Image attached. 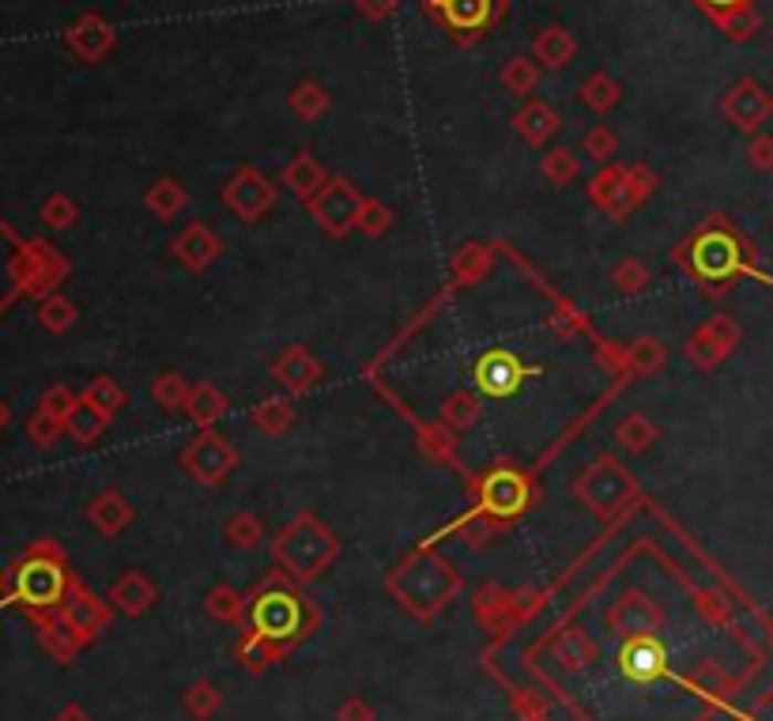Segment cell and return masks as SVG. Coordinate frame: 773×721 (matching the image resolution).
<instances>
[{"label": "cell", "instance_id": "6da1fadb", "mask_svg": "<svg viewBox=\"0 0 773 721\" xmlns=\"http://www.w3.org/2000/svg\"><path fill=\"white\" fill-rule=\"evenodd\" d=\"M676 261L694 284H702L710 295H724L735 280L762 276L754 261V245L743 239L729 219L713 216L710 223L698 227L690 239L676 250Z\"/></svg>", "mask_w": 773, "mask_h": 721}, {"label": "cell", "instance_id": "7a4b0ae2", "mask_svg": "<svg viewBox=\"0 0 773 721\" xmlns=\"http://www.w3.org/2000/svg\"><path fill=\"white\" fill-rule=\"evenodd\" d=\"M69 586H72V578H69V567H64L61 547L53 541H39L4 574V600H0V608L23 605L27 613L45 616L69 600Z\"/></svg>", "mask_w": 773, "mask_h": 721}, {"label": "cell", "instance_id": "3957f363", "mask_svg": "<svg viewBox=\"0 0 773 721\" xmlns=\"http://www.w3.org/2000/svg\"><path fill=\"white\" fill-rule=\"evenodd\" d=\"M275 555L299 578H314V571H321L336 555V536L328 529H321L310 514H302L299 522L283 529V536L275 541Z\"/></svg>", "mask_w": 773, "mask_h": 721}, {"label": "cell", "instance_id": "277c9868", "mask_svg": "<svg viewBox=\"0 0 773 721\" xmlns=\"http://www.w3.org/2000/svg\"><path fill=\"white\" fill-rule=\"evenodd\" d=\"M532 506V480L513 464H494L480 480V510L499 525L521 518Z\"/></svg>", "mask_w": 773, "mask_h": 721}, {"label": "cell", "instance_id": "5b68a950", "mask_svg": "<svg viewBox=\"0 0 773 721\" xmlns=\"http://www.w3.org/2000/svg\"><path fill=\"white\" fill-rule=\"evenodd\" d=\"M366 197L358 194L347 178H328V186L310 200V216L317 219L321 231H328L333 239H347L358 227V212H363Z\"/></svg>", "mask_w": 773, "mask_h": 721}, {"label": "cell", "instance_id": "8992f818", "mask_svg": "<svg viewBox=\"0 0 773 721\" xmlns=\"http://www.w3.org/2000/svg\"><path fill=\"white\" fill-rule=\"evenodd\" d=\"M234 464H238L234 446L216 431H200L186 450H181V469L197 483H205V488H216L219 480H227Z\"/></svg>", "mask_w": 773, "mask_h": 721}, {"label": "cell", "instance_id": "52a82bcc", "mask_svg": "<svg viewBox=\"0 0 773 721\" xmlns=\"http://www.w3.org/2000/svg\"><path fill=\"white\" fill-rule=\"evenodd\" d=\"M577 495H582L596 514H615V510H623L630 503L634 480L612 458H600L582 480H577Z\"/></svg>", "mask_w": 773, "mask_h": 721}, {"label": "cell", "instance_id": "ba28073f", "mask_svg": "<svg viewBox=\"0 0 773 721\" xmlns=\"http://www.w3.org/2000/svg\"><path fill=\"white\" fill-rule=\"evenodd\" d=\"M430 12L438 15L441 27L453 34L457 42L483 39L502 15V0H438Z\"/></svg>", "mask_w": 773, "mask_h": 721}, {"label": "cell", "instance_id": "9c48e42d", "mask_svg": "<svg viewBox=\"0 0 773 721\" xmlns=\"http://www.w3.org/2000/svg\"><path fill=\"white\" fill-rule=\"evenodd\" d=\"M302 627V600L288 589H264L253 600V631L257 638H291Z\"/></svg>", "mask_w": 773, "mask_h": 721}, {"label": "cell", "instance_id": "30bf717a", "mask_svg": "<svg viewBox=\"0 0 773 721\" xmlns=\"http://www.w3.org/2000/svg\"><path fill=\"white\" fill-rule=\"evenodd\" d=\"M735 344H740V325L729 314H713L706 325H698V333L690 336L683 352L698 370H713L735 352Z\"/></svg>", "mask_w": 773, "mask_h": 721}, {"label": "cell", "instance_id": "8fae6325", "mask_svg": "<svg viewBox=\"0 0 773 721\" xmlns=\"http://www.w3.org/2000/svg\"><path fill=\"white\" fill-rule=\"evenodd\" d=\"M275 197H280V194H275V186L261 175V170H253V167H242L223 186V205L238 219H246V223H257L261 216H269V208L275 205Z\"/></svg>", "mask_w": 773, "mask_h": 721}, {"label": "cell", "instance_id": "7c38bea8", "mask_svg": "<svg viewBox=\"0 0 773 721\" xmlns=\"http://www.w3.org/2000/svg\"><path fill=\"white\" fill-rule=\"evenodd\" d=\"M472 374H476V386H480V394H487V397H513L521 389V382L529 378V374H536V370L524 367V363L510 348H491V352H483L480 359H476Z\"/></svg>", "mask_w": 773, "mask_h": 721}, {"label": "cell", "instance_id": "4fadbf2b", "mask_svg": "<svg viewBox=\"0 0 773 721\" xmlns=\"http://www.w3.org/2000/svg\"><path fill=\"white\" fill-rule=\"evenodd\" d=\"M64 280V261L58 258V253L50 250L45 242L31 239L23 242L20 250V284H23V295H53L58 291V284Z\"/></svg>", "mask_w": 773, "mask_h": 721}, {"label": "cell", "instance_id": "5bb4252c", "mask_svg": "<svg viewBox=\"0 0 773 721\" xmlns=\"http://www.w3.org/2000/svg\"><path fill=\"white\" fill-rule=\"evenodd\" d=\"M721 109H724V117H729L735 129L754 133L773 114V95L759 84V80H740V84L724 95Z\"/></svg>", "mask_w": 773, "mask_h": 721}, {"label": "cell", "instance_id": "9a60e30c", "mask_svg": "<svg viewBox=\"0 0 773 721\" xmlns=\"http://www.w3.org/2000/svg\"><path fill=\"white\" fill-rule=\"evenodd\" d=\"M619 669H623V677L634 680V683H652V680L665 677L668 650L652 635H638L619 650Z\"/></svg>", "mask_w": 773, "mask_h": 721}, {"label": "cell", "instance_id": "2e32d148", "mask_svg": "<svg viewBox=\"0 0 773 721\" xmlns=\"http://www.w3.org/2000/svg\"><path fill=\"white\" fill-rule=\"evenodd\" d=\"M588 200H593L600 212H607L612 219H623L630 208H638L634 200V189H630V175L627 167H607L600 170L593 181H588Z\"/></svg>", "mask_w": 773, "mask_h": 721}, {"label": "cell", "instance_id": "e0dca14e", "mask_svg": "<svg viewBox=\"0 0 773 721\" xmlns=\"http://www.w3.org/2000/svg\"><path fill=\"white\" fill-rule=\"evenodd\" d=\"M219 253H223V242H219V234L211 231L208 223H189L186 231L174 239V258L186 264L189 272H205Z\"/></svg>", "mask_w": 773, "mask_h": 721}, {"label": "cell", "instance_id": "ac0fdd59", "mask_svg": "<svg viewBox=\"0 0 773 721\" xmlns=\"http://www.w3.org/2000/svg\"><path fill=\"white\" fill-rule=\"evenodd\" d=\"M272 374L288 394H306V389H314L321 382V363L310 355V348L294 344V348H288L272 363Z\"/></svg>", "mask_w": 773, "mask_h": 721}, {"label": "cell", "instance_id": "d6986e66", "mask_svg": "<svg viewBox=\"0 0 773 721\" xmlns=\"http://www.w3.org/2000/svg\"><path fill=\"white\" fill-rule=\"evenodd\" d=\"M114 45V27H109L103 15H84L69 27V50L84 61H98L109 53Z\"/></svg>", "mask_w": 773, "mask_h": 721}, {"label": "cell", "instance_id": "ffe728a7", "mask_svg": "<svg viewBox=\"0 0 773 721\" xmlns=\"http://www.w3.org/2000/svg\"><path fill=\"white\" fill-rule=\"evenodd\" d=\"M20 250H23V239L4 223V219H0V314L12 306L15 295H23V284H20Z\"/></svg>", "mask_w": 773, "mask_h": 721}, {"label": "cell", "instance_id": "44dd1931", "mask_svg": "<svg viewBox=\"0 0 773 721\" xmlns=\"http://www.w3.org/2000/svg\"><path fill=\"white\" fill-rule=\"evenodd\" d=\"M133 518H136L133 503H128L125 495H117V491H98V495L87 503V522L106 536H114V533H122L125 525H133Z\"/></svg>", "mask_w": 773, "mask_h": 721}, {"label": "cell", "instance_id": "7402d4cb", "mask_svg": "<svg viewBox=\"0 0 773 721\" xmlns=\"http://www.w3.org/2000/svg\"><path fill=\"white\" fill-rule=\"evenodd\" d=\"M283 186H288L294 197L314 200L321 189L328 186V175H325V167H321L314 155L302 151L299 159H291L288 167H283Z\"/></svg>", "mask_w": 773, "mask_h": 721}, {"label": "cell", "instance_id": "603a6c76", "mask_svg": "<svg viewBox=\"0 0 773 721\" xmlns=\"http://www.w3.org/2000/svg\"><path fill=\"white\" fill-rule=\"evenodd\" d=\"M64 624L76 631V638H91L106 624V608L98 605L91 593H72V597L64 600Z\"/></svg>", "mask_w": 773, "mask_h": 721}, {"label": "cell", "instance_id": "cb8c5ba5", "mask_svg": "<svg viewBox=\"0 0 773 721\" xmlns=\"http://www.w3.org/2000/svg\"><path fill=\"white\" fill-rule=\"evenodd\" d=\"M513 125H518V133L529 144H547L551 136L558 133V114H555V106H547V103H529L518 109Z\"/></svg>", "mask_w": 773, "mask_h": 721}, {"label": "cell", "instance_id": "d4e9b609", "mask_svg": "<svg viewBox=\"0 0 773 721\" xmlns=\"http://www.w3.org/2000/svg\"><path fill=\"white\" fill-rule=\"evenodd\" d=\"M186 412L192 424L200 427V431H211V424H219V419L227 416V394L216 386H192V394L186 400Z\"/></svg>", "mask_w": 773, "mask_h": 721}, {"label": "cell", "instance_id": "484cf974", "mask_svg": "<svg viewBox=\"0 0 773 721\" xmlns=\"http://www.w3.org/2000/svg\"><path fill=\"white\" fill-rule=\"evenodd\" d=\"M144 205H147V212H152L155 219H174V216L181 212V208L189 205V194H186V186H181V181L159 178L144 194Z\"/></svg>", "mask_w": 773, "mask_h": 721}, {"label": "cell", "instance_id": "4316f807", "mask_svg": "<svg viewBox=\"0 0 773 721\" xmlns=\"http://www.w3.org/2000/svg\"><path fill=\"white\" fill-rule=\"evenodd\" d=\"M483 416V405L476 394H468V389H457V394L446 397V405H441V424L449 427V431H472L476 424H480Z\"/></svg>", "mask_w": 773, "mask_h": 721}, {"label": "cell", "instance_id": "83f0119b", "mask_svg": "<svg viewBox=\"0 0 773 721\" xmlns=\"http://www.w3.org/2000/svg\"><path fill=\"white\" fill-rule=\"evenodd\" d=\"M657 438H660L657 424H652L649 416H641V412L623 416L619 427H615V442H619L627 453H646L649 446L657 442Z\"/></svg>", "mask_w": 773, "mask_h": 721}, {"label": "cell", "instance_id": "f1b7e54d", "mask_svg": "<svg viewBox=\"0 0 773 721\" xmlns=\"http://www.w3.org/2000/svg\"><path fill=\"white\" fill-rule=\"evenodd\" d=\"M532 50H536V61L544 69H563L570 58H574V39L563 31V27H547V31L536 34V42H532Z\"/></svg>", "mask_w": 773, "mask_h": 721}, {"label": "cell", "instance_id": "f546056e", "mask_svg": "<svg viewBox=\"0 0 773 721\" xmlns=\"http://www.w3.org/2000/svg\"><path fill=\"white\" fill-rule=\"evenodd\" d=\"M155 589L152 582L144 578V574H125L122 582H114V589H109V600H114L117 608H125V613H144L147 605H152Z\"/></svg>", "mask_w": 773, "mask_h": 721}, {"label": "cell", "instance_id": "4dcf8cb0", "mask_svg": "<svg viewBox=\"0 0 773 721\" xmlns=\"http://www.w3.org/2000/svg\"><path fill=\"white\" fill-rule=\"evenodd\" d=\"M253 424L264 435H288L294 427V405L288 397H269L253 408Z\"/></svg>", "mask_w": 773, "mask_h": 721}, {"label": "cell", "instance_id": "1f68e13d", "mask_svg": "<svg viewBox=\"0 0 773 721\" xmlns=\"http://www.w3.org/2000/svg\"><path fill=\"white\" fill-rule=\"evenodd\" d=\"M76 317H80V310L72 299H64L61 291H53V295H45L42 303H39V325L45 328V333H69L72 325H76Z\"/></svg>", "mask_w": 773, "mask_h": 721}, {"label": "cell", "instance_id": "d6a6232c", "mask_svg": "<svg viewBox=\"0 0 773 721\" xmlns=\"http://www.w3.org/2000/svg\"><path fill=\"white\" fill-rule=\"evenodd\" d=\"M668 363V348L657 341V336H638V341L627 348V370L634 374H657Z\"/></svg>", "mask_w": 773, "mask_h": 721}, {"label": "cell", "instance_id": "836d02e7", "mask_svg": "<svg viewBox=\"0 0 773 721\" xmlns=\"http://www.w3.org/2000/svg\"><path fill=\"white\" fill-rule=\"evenodd\" d=\"M109 427V416H103L98 408H91L87 400L76 408V412L69 416V424H64V431H69L72 438H76L80 446H91V442H98L103 438V431Z\"/></svg>", "mask_w": 773, "mask_h": 721}, {"label": "cell", "instance_id": "e575fe53", "mask_svg": "<svg viewBox=\"0 0 773 721\" xmlns=\"http://www.w3.org/2000/svg\"><path fill=\"white\" fill-rule=\"evenodd\" d=\"M192 394V386L186 378H181L178 370H163L159 378L152 382V397L159 408H167V412H178V408H186V400Z\"/></svg>", "mask_w": 773, "mask_h": 721}, {"label": "cell", "instance_id": "d590c367", "mask_svg": "<svg viewBox=\"0 0 773 721\" xmlns=\"http://www.w3.org/2000/svg\"><path fill=\"white\" fill-rule=\"evenodd\" d=\"M84 400L91 408H98V412L103 416H117L125 408V400H128V394L122 386H117L114 378H106V374H98L95 382H91V386L84 389Z\"/></svg>", "mask_w": 773, "mask_h": 721}, {"label": "cell", "instance_id": "8d00e7d4", "mask_svg": "<svg viewBox=\"0 0 773 721\" xmlns=\"http://www.w3.org/2000/svg\"><path fill=\"white\" fill-rule=\"evenodd\" d=\"M291 109L302 117V122H317V117L328 109V91L314 84V80H306V84H299L291 91Z\"/></svg>", "mask_w": 773, "mask_h": 721}, {"label": "cell", "instance_id": "74e56055", "mask_svg": "<svg viewBox=\"0 0 773 721\" xmlns=\"http://www.w3.org/2000/svg\"><path fill=\"white\" fill-rule=\"evenodd\" d=\"M717 27L724 31V39L751 42L754 34H759L762 20H759V12H754V4H748V8H735V12H729V15H717Z\"/></svg>", "mask_w": 773, "mask_h": 721}, {"label": "cell", "instance_id": "f35d334b", "mask_svg": "<svg viewBox=\"0 0 773 721\" xmlns=\"http://www.w3.org/2000/svg\"><path fill=\"white\" fill-rule=\"evenodd\" d=\"M84 405V394H76L72 386H50L42 394V412L45 416H53V419H61V424H69V416L76 412V408Z\"/></svg>", "mask_w": 773, "mask_h": 721}, {"label": "cell", "instance_id": "ab89813d", "mask_svg": "<svg viewBox=\"0 0 773 721\" xmlns=\"http://www.w3.org/2000/svg\"><path fill=\"white\" fill-rule=\"evenodd\" d=\"M582 98H585V106H593L596 114H604V109H612L615 103H619V84H615L612 76H604V72H593L582 87Z\"/></svg>", "mask_w": 773, "mask_h": 721}, {"label": "cell", "instance_id": "60d3db41", "mask_svg": "<svg viewBox=\"0 0 773 721\" xmlns=\"http://www.w3.org/2000/svg\"><path fill=\"white\" fill-rule=\"evenodd\" d=\"M540 170H544V178L551 186H570V181L577 178V170H582V163L570 155V148H551L544 155V163H540Z\"/></svg>", "mask_w": 773, "mask_h": 721}, {"label": "cell", "instance_id": "b9f144b4", "mask_svg": "<svg viewBox=\"0 0 773 721\" xmlns=\"http://www.w3.org/2000/svg\"><path fill=\"white\" fill-rule=\"evenodd\" d=\"M536 80H540V69H536V61H529V58H513L510 65L502 69V84L510 87L513 95L536 91Z\"/></svg>", "mask_w": 773, "mask_h": 721}, {"label": "cell", "instance_id": "7bdbcfd3", "mask_svg": "<svg viewBox=\"0 0 773 721\" xmlns=\"http://www.w3.org/2000/svg\"><path fill=\"white\" fill-rule=\"evenodd\" d=\"M42 223L45 227H53V231H69L72 223L80 219V208H76V200L72 197H64V194H53L50 200L42 205Z\"/></svg>", "mask_w": 773, "mask_h": 721}, {"label": "cell", "instance_id": "ee69618b", "mask_svg": "<svg viewBox=\"0 0 773 721\" xmlns=\"http://www.w3.org/2000/svg\"><path fill=\"white\" fill-rule=\"evenodd\" d=\"M261 536H264V525H261V518L250 514V510H242V514H234L227 522V541L238 544V547H257L261 544Z\"/></svg>", "mask_w": 773, "mask_h": 721}, {"label": "cell", "instance_id": "f6af8a7d", "mask_svg": "<svg viewBox=\"0 0 773 721\" xmlns=\"http://www.w3.org/2000/svg\"><path fill=\"white\" fill-rule=\"evenodd\" d=\"M419 446L430 453V458H438V461L453 458V450H457L453 431H449L446 424H430V427H422V431H419Z\"/></svg>", "mask_w": 773, "mask_h": 721}, {"label": "cell", "instance_id": "bcb514c9", "mask_svg": "<svg viewBox=\"0 0 773 721\" xmlns=\"http://www.w3.org/2000/svg\"><path fill=\"white\" fill-rule=\"evenodd\" d=\"M389 227H393L389 205H382V200H370V197H366L363 212H358V231L370 234V239H377V234H385Z\"/></svg>", "mask_w": 773, "mask_h": 721}, {"label": "cell", "instance_id": "7dc6e473", "mask_svg": "<svg viewBox=\"0 0 773 721\" xmlns=\"http://www.w3.org/2000/svg\"><path fill=\"white\" fill-rule=\"evenodd\" d=\"M582 151H585L593 163H607L615 151H619V140H615V133H612V129H604V125H596V129H588V133H585Z\"/></svg>", "mask_w": 773, "mask_h": 721}, {"label": "cell", "instance_id": "c3c4849f", "mask_svg": "<svg viewBox=\"0 0 773 721\" xmlns=\"http://www.w3.org/2000/svg\"><path fill=\"white\" fill-rule=\"evenodd\" d=\"M61 435H64V424H61V419H53V416H45L42 408L31 419H27V438H31L34 446H42V450H45V446L58 442Z\"/></svg>", "mask_w": 773, "mask_h": 721}, {"label": "cell", "instance_id": "681fc988", "mask_svg": "<svg viewBox=\"0 0 773 721\" xmlns=\"http://www.w3.org/2000/svg\"><path fill=\"white\" fill-rule=\"evenodd\" d=\"M487 269V250H480V245H468V250L457 253L453 261V272L460 280H480Z\"/></svg>", "mask_w": 773, "mask_h": 721}, {"label": "cell", "instance_id": "f907efd6", "mask_svg": "<svg viewBox=\"0 0 773 721\" xmlns=\"http://www.w3.org/2000/svg\"><path fill=\"white\" fill-rule=\"evenodd\" d=\"M615 288L619 291H641L649 284V269L641 261H623L619 269H615Z\"/></svg>", "mask_w": 773, "mask_h": 721}, {"label": "cell", "instance_id": "816d5d0a", "mask_svg": "<svg viewBox=\"0 0 773 721\" xmlns=\"http://www.w3.org/2000/svg\"><path fill=\"white\" fill-rule=\"evenodd\" d=\"M748 163L759 175H773V136H751L748 144Z\"/></svg>", "mask_w": 773, "mask_h": 721}, {"label": "cell", "instance_id": "f5cc1de1", "mask_svg": "<svg viewBox=\"0 0 773 721\" xmlns=\"http://www.w3.org/2000/svg\"><path fill=\"white\" fill-rule=\"evenodd\" d=\"M627 175H630V189H634V200H646L652 189H657V175L646 167V163H634V167H627Z\"/></svg>", "mask_w": 773, "mask_h": 721}, {"label": "cell", "instance_id": "db71d44e", "mask_svg": "<svg viewBox=\"0 0 773 721\" xmlns=\"http://www.w3.org/2000/svg\"><path fill=\"white\" fill-rule=\"evenodd\" d=\"M72 635H76V631H72L64 619H61L58 627H45V642H50V650L58 654V657H69L72 650H76V638H72Z\"/></svg>", "mask_w": 773, "mask_h": 721}, {"label": "cell", "instance_id": "11a10c76", "mask_svg": "<svg viewBox=\"0 0 773 721\" xmlns=\"http://www.w3.org/2000/svg\"><path fill=\"white\" fill-rule=\"evenodd\" d=\"M208 608H211V613H216V616L230 619V616H238V608H242V600H238L230 589H216V593H211V597H208Z\"/></svg>", "mask_w": 773, "mask_h": 721}, {"label": "cell", "instance_id": "9f6ffc18", "mask_svg": "<svg viewBox=\"0 0 773 721\" xmlns=\"http://www.w3.org/2000/svg\"><path fill=\"white\" fill-rule=\"evenodd\" d=\"M358 4V12H366L370 20H385V15L397 8V0H355Z\"/></svg>", "mask_w": 773, "mask_h": 721}, {"label": "cell", "instance_id": "6f0895ef", "mask_svg": "<svg viewBox=\"0 0 773 721\" xmlns=\"http://www.w3.org/2000/svg\"><path fill=\"white\" fill-rule=\"evenodd\" d=\"M698 4H702L706 12L717 20V15H729V12H735V8H748L751 0H698Z\"/></svg>", "mask_w": 773, "mask_h": 721}, {"label": "cell", "instance_id": "680465c9", "mask_svg": "<svg viewBox=\"0 0 773 721\" xmlns=\"http://www.w3.org/2000/svg\"><path fill=\"white\" fill-rule=\"evenodd\" d=\"M58 721H87V718L80 714V710H64V714H61Z\"/></svg>", "mask_w": 773, "mask_h": 721}, {"label": "cell", "instance_id": "91938a15", "mask_svg": "<svg viewBox=\"0 0 773 721\" xmlns=\"http://www.w3.org/2000/svg\"><path fill=\"white\" fill-rule=\"evenodd\" d=\"M8 419H12V412H8V405H4V400H0V431H4V427H8Z\"/></svg>", "mask_w": 773, "mask_h": 721}, {"label": "cell", "instance_id": "94428289", "mask_svg": "<svg viewBox=\"0 0 773 721\" xmlns=\"http://www.w3.org/2000/svg\"><path fill=\"white\" fill-rule=\"evenodd\" d=\"M438 4V0H427V8H435Z\"/></svg>", "mask_w": 773, "mask_h": 721}, {"label": "cell", "instance_id": "6125c7cd", "mask_svg": "<svg viewBox=\"0 0 773 721\" xmlns=\"http://www.w3.org/2000/svg\"><path fill=\"white\" fill-rule=\"evenodd\" d=\"M770 34H773V31H770Z\"/></svg>", "mask_w": 773, "mask_h": 721}]
</instances>
